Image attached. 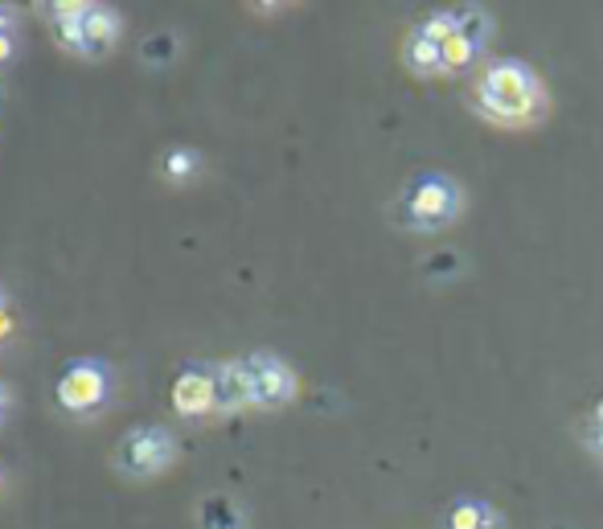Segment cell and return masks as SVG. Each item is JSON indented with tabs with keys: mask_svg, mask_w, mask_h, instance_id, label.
I'll return each mask as SVG.
<instances>
[{
	"mask_svg": "<svg viewBox=\"0 0 603 529\" xmlns=\"http://www.w3.org/2000/svg\"><path fill=\"white\" fill-rule=\"evenodd\" d=\"M115 459L128 476H160L177 459V440L165 427H136L119 444Z\"/></svg>",
	"mask_w": 603,
	"mask_h": 529,
	"instance_id": "cell-6",
	"label": "cell"
},
{
	"mask_svg": "<svg viewBox=\"0 0 603 529\" xmlns=\"http://www.w3.org/2000/svg\"><path fill=\"white\" fill-rule=\"evenodd\" d=\"M4 411H9V390L0 387V419H4Z\"/></svg>",
	"mask_w": 603,
	"mask_h": 529,
	"instance_id": "cell-18",
	"label": "cell"
},
{
	"mask_svg": "<svg viewBox=\"0 0 603 529\" xmlns=\"http://www.w3.org/2000/svg\"><path fill=\"white\" fill-rule=\"evenodd\" d=\"M402 66L415 74V78H440L444 71V50L440 45H431L427 38H419L415 29H411V38L402 45Z\"/></svg>",
	"mask_w": 603,
	"mask_h": 529,
	"instance_id": "cell-8",
	"label": "cell"
},
{
	"mask_svg": "<svg viewBox=\"0 0 603 529\" xmlns=\"http://www.w3.org/2000/svg\"><path fill=\"white\" fill-rule=\"evenodd\" d=\"M0 308H9V296H4V292H0Z\"/></svg>",
	"mask_w": 603,
	"mask_h": 529,
	"instance_id": "cell-20",
	"label": "cell"
},
{
	"mask_svg": "<svg viewBox=\"0 0 603 529\" xmlns=\"http://www.w3.org/2000/svg\"><path fill=\"white\" fill-rule=\"evenodd\" d=\"M501 517L493 514V505L485 501H456L447 514V529H497Z\"/></svg>",
	"mask_w": 603,
	"mask_h": 529,
	"instance_id": "cell-9",
	"label": "cell"
},
{
	"mask_svg": "<svg viewBox=\"0 0 603 529\" xmlns=\"http://www.w3.org/2000/svg\"><path fill=\"white\" fill-rule=\"evenodd\" d=\"M0 485H4V473H0Z\"/></svg>",
	"mask_w": 603,
	"mask_h": 529,
	"instance_id": "cell-21",
	"label": "cell"
},
{
	"mask_svg": "<svg viewBox=\"0 0 603 529\" xmlns=\"http://www.w3.org/2000/svg\"><path fill=\"white\" fill-rule=\"evenodd\" d=\"M476 57H480V45L476 42H468L464 33H456L452 42L444 45V71L447 74H459V71H468Z\"/></svg>",
	"mask_w": 603,
	"mask_h": 529,
	"instance_id": "cell-13",
	"label": "cell"
},
{
	"mask_svg": "<svg viewBox=\"0 0 603 529\" xmlns=\"http://www.w3.org/2000/svg\"><path fill=\"white\" fill-rule=\"evenodd\" d=\"M239 378H243V399L246 406H284V402L296 399V373L292 366L272 353H251V358H239Z\"/></svg>",
	"mask_w": 603,
	"mask_h": 529,
	"instance_id": "cell-4",
	"label": "cell"
},
{
	"mask_svg": "<svg viewBox=\"0 0 603 529\" xmlns=\"http://www.w3.org/2000/svg\"><path fill=\"white\" fill-rule=\"evenodd\" d=\"M177 54V45H172L169 33H160V38H148L144 42V62H169Z\"/></svg>",
	"mask_w": 603,
	"mask_h": 529,
	"instance_id": "cell-15",
	"label": "cell"
},
{
	"mask_svg": "<svg viewBox=\"0 0 603 529\" xmlns=\"http://www.w3.org/2000/svg\"><path fill=\"white\" fill-rule=\"evenodd\" d=\"M473 112L497 128H530L546 119L550 95L538 71L521 57H497L473 83Z\"/></svg>",
	"mask_w": 603,
	"mask_h": 529,
	"instance_id": "cell-1",
	"label": "cell"
},
{
	"mask_svg": "<svg viewBox=\"0 0 603 529\" xmlns=\"http://www.w3.org/2000/svg\"><path fill=\"white\" fill-rule=\"evenodd\" d=\"M13 337V308H0V345Z\"/></svg>",
	"mask_w": 603,
	"mask_h": 529,
	"instance_id": "cell-17",
	"label": "cell"
},
{
	"mask_svg": "<svg viewBox=\"0 0 603 529\" xmlns=\"http://www.w3.org/2000/svg\"><path fill=\"white\" fill-rule=\"evenodd\" d=\"M459 17V33L468 38V42H476L480 50L488 45V38H493V17L480 9V4H468V9H456Z\"/></svg>",
	"mask_w": 603,
	"mask_h": 529,
	"instance_id": "cell-11",
	"label": "cell"
},
{
	"mask_svg": "<svg viewBox=\"0 0 603 529\" xmlns=\"http://www.w3.org/2000/svg\"><path fill=\"white\" fill-rule=\"evenodd\" d=\"M415 33H419V38H427L431 45H440V50H444V45L459 33V17H456V9H444V13H431L427 21H419Z\"/></svg>",
	"mask_w": 603,
	"mask_h": 529,
	"instance_id": "cell-10",
	"label": "cell"
},
{
	"mask_svg": "<svg viewBox=\"0 0 603 529\" xmlns=\"http://www.w3.org/2000/svg\"><path fill=\"white\" fill-rule=\"evenodd\" d=\"M50 21H54L57 42L78 57H103L119 38V17L107 4H86V0L50 4Z\"/></svg>",
	"mask_w": 603,
	"mask_h": 529,
	"instance_id": "cell-3",
	"label": "cell"
},
{
	"mask_svg": "<svg viewBox=\"0 0 603 529\" xmlns=\"http://www.w3.org/2000/svg\"><path fill=\"white\" fill-rule=\"evenodd\" d=\"M595 423H600V435H603V402L595 406Z\"/></svg>",
	"mask_w": 603,
	"mask_h": 529,
	"instance_id": "cell-19",
	"label": "cell"
},
{
	"mask_svg": "<svg viewBox=\"0 0 603 529\" xmlns=\"http://www.w3.org/2000/svg\"><path fill=\"white\" fill-rule=\"evenodd\" d=\"M459 210H464V189L447 172H419L402 189L394 218L415 234H435V230L452 226Z\"/></svg>",
	"mask_w": 603,
	"mask_h": 529,
	"instance_id": "cell-2",
	"label": "cell"
},
{
	"mask_svg": "<svg viewBox=\"0 0 603 529\" xmlns=\"http://www.w3.org/2000/svg\"><path fill=\"white\" fill-rule=\"evenodd\" d=\"M13 50H17L13 33H0V66H9V62H13Z\"/></svg>",
	"mask_w": 603,
	"mask_h": 529,
	"instance_id": "cell-16",
	"label": "cell"
},
{
	"mask_svg": "<svg viewBox=\"0 0 603 529\" xmlns=\"http://www.w3.org/2000/svg\"><path fill=\"white\" fill-rule=\"evenodd\" d=\"M107 399H112V373L103 361H71L57 378V406L74 419L99 415Z\"/></svg>",
	"mask_w": 603,
	"mask_h": 529,
	"instance_id": "cell-5",
	"label": "cell"
},
{
	"mask_svg": "<svg viewBox=\"0 0 603 529\" xmlns=\"http://www.w3.org/2000/svg\"><path fill=\"white\" fill-rule=\"evenodd\" d=\"M201 529H243V514L222 497H210L201 505Z\"/></svg>",
	"mask_w": 603,
	"mask_h": 529,
	"instance_id": "cell-12",
	"label": "cell"
},
{
	"mask_svg": "<svg viewBox=\"0 0 603 529\" xmlns=\"http://www.w3.org/2000/svg\"><path fill=\"white\" fill-rule=\"evenodd\" d=\"M169 402L177 415L186 419H205L222 411L218 406V373H205V370H186L177 373V382L169 390Z\"/></svg>",
	"mask_w": 603,
	"mask_h": 529,
	"instance_id": "cell-7",
	"label": "cell"
},
{
	"mask_svg": "<svg viewBox=\"0 0 603 529\" xmlns=\"http://www.w3.org/2000/svg\"><path fill=\"white\" fill-rule=\"evenodd\" d=\"M201 157L193 152V148H172V152H165V177L169 181H189L193 172H198Z\"/></svg>",
	"mask_w": 603,
	"mask_h": 529,
	"instance_id": "cell-14",
	"label": "cell"
}]
</instances>
